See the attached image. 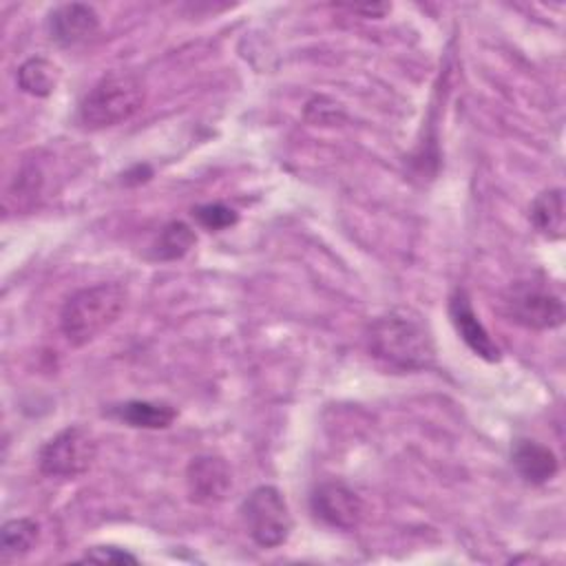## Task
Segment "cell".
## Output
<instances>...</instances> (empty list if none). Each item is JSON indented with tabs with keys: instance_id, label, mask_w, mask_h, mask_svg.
<instances>
[{
	"instance_id": "obj_1",
	"label": "cell",
	"mask_w": 566,
	"mask_h": 566,
	"mask_svg": "<svg viewBox=\"0 0 566 566\" xmlns=\"http://www.w3.org/2000/svg\"><path fill=\"white\" fill-rule=\"evenodd\" d=\"M374 358L398 371H422L436 363V345L422 316L411 310H391L365 329Z\"/></svg>"
},
{
	"instance_id": "obj_2",
	"label": "cell",
	"mask_w": 566,
	"mask_h": 566,
	"mask_svg": "<svg viewBox=\"0 0 566 566\" xmlns=\"http://www.w3.org/2000/svg\"><path fill=\"white\" fill-rule=\"evenodd\" d=\"M126 298V290L117 283H97L73 292L60 312L62 334L75 347L91 343L119 318Z\"/></svg>"
},
{
	"instance_id": "obj_3",
	"label": "cell",
	"mask_w": 566,
	"mask_h": 566,
	"mask_svg": "<svg viewBox=\"0 0 566 566\" xmlns=\"http://www.w3.org/2000/svg\"><path fill=\"white\" fill-rule=\"evenodd\" d=\"M144 82L133 73H108L104 75L80 102L77 122L82 128L102 130L130 119L144 104Z\"/></svg>"
},
{
	"instance_id": "obj_4",
	"label": "cell",
	"mask_w": 566,
	"mask_h": 566,
	"mask_svg": "<svg viewBox=\"0 0 566 566\" xmlns=\"http://www.w3.org/2000/svg\"><path fill=\"white\" fill-rule=\"evenodd\" d=\"M245 528L261 548H276L287 542L292 515L285 497L274 486H256L241 504Z\"/></svg>"
},
{
	"instance_id": "obj_5",
	"label": "cell",
	"mask_w": 566,
	"mask_h": 566,
	"mask_svg": "<svg viewBox=\"0 0 566 566\" xmlns=\"http://www.w3.org/2000/svg\"><path fill=\"white\" fill-rule=\"evenodd\" d=\"M506 316L528 329H553L564 323V303L539 281H517L502 296Z\"/></svg>"
},
{
	"instance_id": "obj_6",
	"label": "cell",
	"mask_w": 566,
	"mask_h": 566,
	"mask_svg": "<svg viewBox=\"0 0 566 566\" xmlns=\"http://www.w3.org/2000/svg\"><path fill=\"white\" fill-rule=\"evenodd\" d=\"M97 444L84 427H66L42 444L38 453L40 471L49 478H77L86 473L95 460Z\"/></svg>"
},
{
	"instance_id": "obj_7",
	"label": "cell",
	"mask_w": 566,
	"mask_h": 566,
	"mask_svg": "<svg viewBox=\"0 0 566 566\" xmlns=\"http://www.w3.org/2000/svg\"><path fill=\"white\" fill-rule=\"evenodd\" d=\"M310 509L316 520L338 531H354L363 520V500L343 482H323L310 495Z\"/></svg>"
},
{
	"instance_id": "obj_8",
	"label": "cell",
	"mask_w": 566,
	"mask_h": 566,
	"mask_svg": "<svg viewBox=\"0 0 566 566\" xmlns=\"http://www.w3.org/2000/svg\"><path fill=\"white\" fill-rule=\"evenodd\" d=\"M232 486V473L219 455H197L186 467V491L197 504L221 502Z\"/></svg>"
},
{
	"instance_id": "obj_9",
	"label": "cell",
	"mask_w": 566,
	"mask_h": 566,
	"mask_svg": "<svg viewBox=\"0 0 566 566\" xmlns=\"http://www.w3.org/2000/svg\"><path fill=\"white\" fill-rule=\"evenodd\" d=\"M49 38L60 46H75L91 40L99 31V15L93 7L82 2L60 4L46 20Z\"/></svg>"
},
{
	"instance_id": "obj_10",
	"label": "cell",
	"mask_w": 566,
	"mask_h": 566,
	"mask_svg": "<svg viewBox=\"0 0 566 566\" xmlns=\"http://www.w3.org/2000/svg\"><path fill=\"white\" fill-rule=\"evenodd\" d=\"M449 318L455 327V332L460 334V338L469 345V349L473 354H478L480 358L493 363L500 360V347L493 343V338L489 336L486 327L478 321L469 294L462 287H455L453 294L449 296Z\"/></svg>"
},
{
	"instance_id": "obj_11",
	"label": "cell",
	"mask_w": 566,
	"mask_h": 566,
	"mask_svg": "<svg viewBox=\"0 0 566 566\" xmlns=\"http://www.w3.org/2000/svg\"><path fill=\"white\" fill-rule=\"evenodd\" d=\"M511 458L520 478L528 484H544L551 478H555L559 469L557 455L542 442L528 440V438H522L513 444Z\"/></svg>"
},
{
	"instance_id": "obj_12",
	"label": "cell",
	"mask_w": 566,
	"mask_h": 566,
	"mask_svg": "<svg viewBox=\"0 0 566 566\" xmlns=\"http://www.w3.org/2000/svg\"><path fill=\"white\" fill-rule=\"evenodd\" d=\"M108 416L137 429H166L172 424L177 411L166 402L128 400L122 405H113L108 409Z\"/></svg>"
},
{
	"instance_id": "obj_13",
	"label": "cell",
	"mask_w": 566,
	"mask_h": 566,
	"mask_svg": "<svg viewBox=\"0 0 566 566\" xmlns=\"http://www.w3.org/2000/svg\"><path fill=\"white\" fill-rule=\"evenodd\" d=\"M531 221L539 234L546 239L564 237V192L562 188H551L539 192L531 203Z\"/></svg>"
},
{
	"instance_id": "obj_14",
	"label": "cell",
	"mask_w": 566,
	"mask_h": 566,
	"mask_svg": "<svg viewBox=\"0 0 566 566\" xmlns=\"http://www.w3.org/2000/svg\"><path fill=\"white\" fill-rule=\"evenodd\" d=\"M197 237H195V230L184 223V221H170L166 223L157 239L153 241L150 245V256L157 259V261H175V259H181L192 245H195Z\"/></svg>"
},
{
	"instance_id": "obj_15",
	"label": "cell",
	"mask_w": 566,
	"mask_h": 566,
	"mask_svg": "<svg viewBox=\"0 0 566 566\" xmlns=\"http://www.w3.org/2000/svg\"><path fill=\"white\" fill-rule=\"evenodd\" d=\"M60 80L57 66L46 57H29L18 69V86L35 97H46L55 91Z\"/></svg>"
},
{
	"instance_id": "obj_16",
	"label": "cell",
	"mask_w": 566,
	"mask_h": 566,
	"mask_svg": "<svg viewBox=\"0 0 566 566\" xmlns=\"http://www.w3.org/2000/svg\"><path fill=\"white\" fill-rule=\"evenodd\" d=\"M40 535V526L31 517L9 520L0 531V553L2 559H15L27 555Z\"/></svg>"
},
{
	"instance_id": "obj_17",
	"label": "cell",
	"mask_w": 566,
	"mask_h": 566,
	"mask_svg": "<svg viewBox=\"0 0 566 566\" xmlns=\"http://www.w3.org/2000/svg\"><path fill=\"white\" fill-rule=\"evenodd\" d=\"M40 186H42V175L35 166L27 164L18 177H15V186L7 190V203L15 197V210L18 208H27L31 203H35V197L40 195Z\"/></svg>"
},
{
	"instance_id": "obj_18",
	"label": "cell",
	"mask_w": 566,
	"mask_h": 566,
	"mask_svg": "<svg viewBox=\"0 0 566 566\" xmlns=\"http://www.w3.org/2000/svg\"><path fill=\"white\" fill-rule=\"evenodd\" d=\"M192 217L197 219V223L206 230H212V232H219V230H226L230 226H234L239 221L237 212L232 208H228L226 203H201L197 208H192Z\"/></svg>"
},
{
	"instance_id": "obj_19",
	"label": "cell",
	"mask_w": 566,
	"mask_h": 566,
	"mask_svg": "<svg viewBox=\"0 0 566 566\" xmlns=\"http://www.w3.org/2000/svg\"><path fill=\"white\" fill-rule=\"evenodd\" d=\"M82 559L97 562V564H137L139 562L133 553H128L119 546H93L84 553Z\"/></svg>"
},
{
	"instance_id": "obj_20",
	"label": "cell",
	"mask_w": 566,
	"mask_h": 566,
	"mask_svg": "<svg viewBox=\"0 0 566 566\" xmlns=\"http://www.w3.org/2000/svg\"><path fill=\"white\" fill-rule=\"evenodd\" d=\"M347 9H352L356 13H367L371 18H382L391 9V4H349Z\"/></svg>"
}]
</instances>
